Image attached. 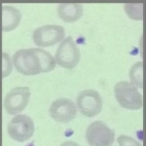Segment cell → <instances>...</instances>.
I'll return each instance as SVG.
<instances>
[{
  "label": "cell",
  "mask_w": 146,
  "mask_h": 146,
  "mask_svg": "<svg viewBox=\"0 0 146 146\" xmlns=\"http://www.w3.org/2000/svg\"><path fill=\"white\" fill-rule=\"evenodd\" d=\"M7 131L13 139L23 142L33 135L35 125L30 117L26 115H18L10 121L7 127Z\"/></svg>",
  "instance_id": "obj_5"
},
{
  "label": "cell",
  "mask_w": 146,
  "mask_h": 146,
  "mask_svg": "<svg viewBox=\"0 0 146 146\" xmlns=\"http://www.w3.org/2000/svg\"><path fill=\"white\" fill-rule=\"evenodd\" d=\"M60 146H80L77 143L73 141H66L62 143Z\"/></svg>",
  "instance_id": "obj_16"
},
{
  "label": "cell",
  "mask_w": 146,
  "mask_h": 146,
  "mask_svg": "<svg viewBox=\"0 0 146 146\" xmlns=\"http://www.w3.org/2000/svg\"><path fill=\"white\" fill-rule=\"evenodd\" d=\"M10 58L7 54L3 53V77L9 76L11 72Z\"/></svg>",
  "instance_id": "obj_15"
},
{
  "label": "cell",
  "mask_w": 146,
  "mask_h": 146,
  "mask_svg": "<svg viewBox=\"0 0 146 146\" xmlns=\"http://www.w3.org/2000/svg\"><path fill=\"white\" fill-rule=\"evenodd\" d=\"M83 13V6L80 3H60L58 8L59 17L65 22L76 21L81 18Z\"/></svg>",
  "instance_id": "obj_11"
},
{
  "label": "cell",
  "mask_w": 146,
  "mask_h": 146,
  "mask_svg": "<svg viewBox=\"0 0 146 146\" xmlns=\"http://www.w3.org/2000/svg\"><path fill=\"white\" fill-rule=\"evenodd\" d=\"M129 75L133 85L143 88V62H138L133 65Z\"/></svg>",
  "instance_id": "obj_12"
},
{
  "label": "cell",
  "mask_w": 146,
  "mask_h": 146,
  "mask_svg": "<svg viewBox=\"0 0 146 146\" xmlns=\"http://www.w3.org/2000/svg\"><path fill=\"white\" fill-rule=\"evenodd\" d=\"M125 10L128 16L133 19H143V3H126Z\"/></svg>",
  "instance_id": "obj_13"
},
{
  "label": "cell",
  "mask_w": 146,
  "mask_h": 146,
  "mask_svg": "<svg viewBox=\"0 0 146 146\" xmlns=\"http://www.w3.org/2000/svg\"><path fill=\"white\" fill-rule=\"evenodd\" d=\"M86 137L90 146H111L115 141V134L102 122L96 121L88 126Z\"/></svg>",
  "instance_id": "obj_4"
},
{
  "label": "cell",
  "mask_w": 146,
  "mask_h": 146,
  "mask_svg": "<svg viewBox=\"0 0 146 146\" xmlns=\"http://www.w3.org/2000/svg\"><path fill=\"white\" fill-rule=\"evenodd\" d=\"M80 59V49L71 36L65 38L58 46L55 60L61 66L72 69L76 66Z\"/></svg>",
  "instance_id": "obj_3"
},
{
  "label": "cell",
  "mask_w": 146,
  "mask_h": 146,
  "mask_svg": "<svg viewBox=\"0 0 146 146\" xmlns=\"http://www.w3.org/2000/svg\"><path fill=\"white\" fill-rule=\"evenodd\" d=\"M22 18L21 12L15 7L5 5L2 8V29L9 32L18 27Z\"/></svg>",
  "instance_id": "obj_10"
},
{
  "label": "cell",
  "mask_w": 146,
  "mask_h": 146,
  "mask_svg": "<svg viewBox=\"0 0 146 146\" xmlns=\"http://www.w3.org/2000/svg\"><path fill=\"white\" fill-rule=\"evenodd\" d=\"M117 141L119 146H142L136 140L125 135L119 136Z\"/></svg>",
  "instance_id": "obj_14"
},
{
  "label": "cell",
  "mask_w": 146,
  "mask_h": 146,
  "mask_svg": "<svg viewBox=\"0 0 146 146\" xmlns=\"http://www.w3.org/2000/svg\"><path fill=\"white\" fill-rule=\"evenodd\" d=\"M65 35L63 27L58 25H45L36 28L33 34V39L36 45L50 46L63 39Z\"/></svg>",
  "instance_id": "obj_7"
},
{
  "label": "cell",
  "mask_w": 146,
  "mask_h": 146,
  "mask_svg": "<svg viewBox=\"0 0 146 146\" xmlns=\"http://www.w3.org/2000/svg\"><path fill=\"white\" fill-rule=\"evenodd\" d=\"M50 115L61 123H68L76 116V108L73 101L66 98H58L52 103L49 109Z\"/></svg>",
  "instance_id": "obj_9"
},
{
  "label": "cell",
  "mask_w": 146,
  "mask_h": 146,
  "mask_svg": "<svg viewBox=\"0 0 146 146\" xmlns=\"http://www.w3.org/2000/svg\"><path fill=\"white\" fill-rule=\"evenodd\" d=\"M77 105L82 115L92 117L100 113L103 102L98 92L89 89L84 90L80 93L77 98Z\"/></svg>",
  "instance_id": "obj_6"
},
{
  "label": "cell",
  "mask_w": 146,
  "mask_h": 146,
  "mask_svg": "<svg viewBox=\"0 0 146 146\" xmlns=\"http://www.w3.org/2000/svg\"><path fill=\"white\" fill-rule=\"evenodd\" d=\"M115 93L116 100L123 108L136 110L143 106L141 94L134 85L129 82L122 81L116 83Z\"/></svg>",
  "instance_id": "obj_2"
},
{
  "label": "cell",
  "mask_w": 146,
  "mask_h": 146,
  "mask_svg": "<svg viewBox=\"0 0 146 146\" xmlns=\"http://www.w3.org/2000/svg\"><path fill=\"white\" fill-rule=\"evenodd\" d=\"M30 95L29 88L27 87H16L11 90L3 102L7 113L14 115L22 112L28 104Z\"/></svg>",
  "instance_id": "obj_8"
},
{
  "label": "cell",
  "mask_w": 146,
  "mask_h": 146,
  "mask_svg": "<svg viewBox=\"0 0 146 146\" xmlns=\"http://www.w3.org/2000/svg\"><path fill=\"white\" fill-rule=\"evenodd\" d=\"M13 62L17 71L27 76L51 71L56 64L55 58L50 53L38 48L17 51L13 56Z\"/></svg>",
  "instance_id": "obj_1"
}]
</instances>
